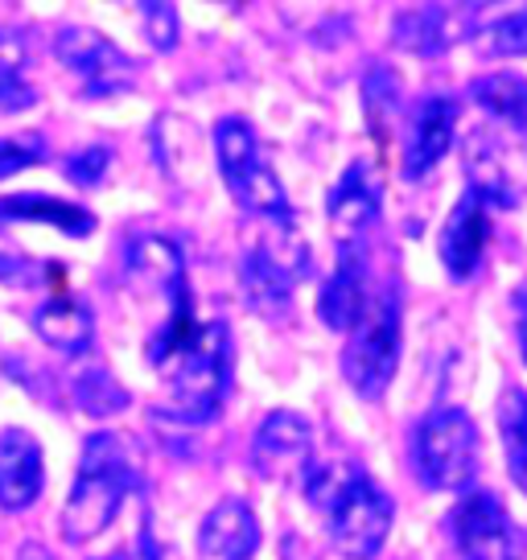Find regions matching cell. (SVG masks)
<instances>
[{"mask_svg":"<svg viewBox=\"0 0 527 560\" xmlns=\"http://www.w3.org/2000/svg\"><path fill=\"white\" fill-rule=\"evenodd\" d=\"M309 508L321 515V524L330 532L342 557L371 560L379 557V548L391 536L396 503L359 462H335V466H314L309 478L301 482Z\"/></svg>","mask_w":527,"mask_h":560,"instance_id":"obj_1","label":"cell"},{"mask_svg":"<svg viewBox=\"0 0 527 560\" xmlns=\"http://www.w3.org/2000/svg\"><path fill=\"white\" fill-rule=\"evenodd\" d=\"M137 487H141V470H137L132 445L120 433H91L79 454V474L67 494V508H62V536L71 544L104 536Z\"/></svg>","mask_w":527,"mask_h":560,"instance_id":"obj_2","label":"cell"},{"mask_svg":"<svg viewBox=\"0 0 527 560\" xmlns=\"http://www.w3.org/2000/svg\"><path fill=\"white\" fill-rule=\"evenodd\" d=\"M165 380V412L186 424L219 417L231 387V330L227 322H198L186 342H177L157 363Z\"/></svg>","mask_w":527,"mask_h":560,"instance_id":"obj_3","label":"cell"},{"mask_svg":"<svg viewBox=\"0 0 527 560\" xmlns=\"http://www.w3.org/2000/svg\"><path fill=\"white\" fill-rule=\"evenodd\" d=\"M400 350H405V301H400V284L384 280L363 322L347 334V347L338 359L342 380L363 400H379L400 371Z\"/></svg>","mask_w":527,"mask_h":560,"instance_id":"obj_4","label":"cell"},{"mask_svg":"<svg viewBox=\"0 0 527 560\" xmlns=\"http://www.w3.org/2000/svg\"><path fill=\"white\" fill-rule=\"evenodd\" d=\"M412 466L429 490L441 494L475 490V478L482 470V438L475 417L454 404H437L433 412H424L412 433Z\"/></svg>","mask_w":527,"mask_h":560,"instance_id":"obj_5","label":"cell"},{"mask_svg":"<svg viewBox=\"0 0 527 560\" xmlns=\"http://www.w3.org/2000/svg\"><path fill=\"white\" fill-rule=\"evenodd\" d=\"M309 277V247L301 231L289 223H260V235L251 240L239 264L247 305L268 322H284L293 314V293Z\"/></svg>","mask_w":527,"mask_h":560,"instance_id":"obj_6","label":"cell"},{"mask_svg":"<svg viewBox=\"0 0 527 560\" xmlns=\"http://www.w3.org/2000/svg\"><path fill=\"white\" fill-rule=\"evenodd\" d=\"M214 161H219L223 186L244 214L260 219V223H289L293 219L281 177L272 174V165L260 149V137L244 116H223L214 124Z\"/></svg>","mask_w":527,"mask_h":560,"instance_id":"obj_7","label":"cell"},{"mask_svg":"<svg viewBox=\"0 0 527 560\" xmlns=\"http://www.w3.org/2000/svg\"><path fill=\"white\" fill-rule=\"evenodd\" d=\"M457 560H524V536L491 490H466L445 520Z\"/></svg>","mask_w":527,"mask_h":560,"instance_id":"obj_8","label":"cell"},{"mask_svg":"<svg viewBox=\"0 0 527 560\" xmlns=\"http://www.w3.org/2000/svg\"><path fill=\"white\" fill-rule=\"evenodd\" d=\"M54 54L83 83V95H91V100L124 95V91L137 88V74H141L137 58H128L116 42H107L91 25H62L54 37Z\"/></svg>","mask_w":527,"mask_h":560,"instance_id":"obj_9","label":"cell"},{"mask_svg":"<svg viewBox=\"0 0 527 560\" xmlns=\"http://www.w3.org/2000/svg\"><path fill=\"white\" fill-rule=\"evenodd\" d=\"M251 470L264 482H305L314 470V424L293 408L268 412L251 438Z\"/></svg>","mask_w":527,"mask_h":560,"instance_id":"obj_10","label":"cell"},{"mask_svg":"<svg viewBox=\"0 0 527 560\" xmlns=\"http://www.w3.org/2000/svg\"><path fill=\"white\" fill-rule=\"evenodd\" d=\"M379 284L384 280L371 277V256L363 240L359 244H338L335 272L321 280V293H317V317L335 334H351L363 322Z\"/></svg>","mask_w":527,"mask_h":560,"instance_id":"obj_11","label":"cell"},{"mask_svg":"<svg viewBox=\"0 0 527 560\" xmlns=\"http://www.w3.org/2000/svg\"><path fill=\"white\" fill-rule=\"evenodd\" d=\"M457 116H461L457 100L441 95V91L412 104L405 120V153H400L405 182H424L445 161V153L454 149L457 137Z\"/></svg>","mask_w":527,"mask_h":560,"instance_id":"obj_12","label":"cell"},{"mask_svg":"<svg viewBox=\"0 0 527 560\" xmlns=\"http://www.w3.org/2000/svg\"><path fill=\"white\" fill-rule=\"evenodd\" d=\"M379 214H384V182H379L375 161H351L326 198V219H330L335 244H359Z\"/></svg>","mask_w":527,"mask_h":560,"instance_id":"obj_13","label":"cell"},{"mask_svg":"<svg viewBox=\"0 0 527 560\" xmlns=\"http://www.w3.org/2000/svg\"><path fill=\"white\" fill-rule=\"evenodd\" d=\"M461 165H466L470 194L482 198L487 207L515 210L524 202V174L507 158V149L499 144V137H494L491 128H475L466 137V144H461Z\"/></svg>","mask_w":527,"mask_h":560,"instance_id":"obj_14","label":"cell"},{"mask_svg":"<svg viewBox=\"0 0 527 560\" xmlns=\"http://www.w3.org/2000/svg\"><path fill=\"white\" fill-rule=\"evenodd\" d=\"M487 240H491V214H487V202L475 198L466 190L457 198V207L449 210V219L441 223L437 235V256L445 277L454 284H466L482 268V256H487Z\"/></svg>","mask_w":527,"mask_h":560,"instance_id":"obj_15","label":"cell"},{"mask_svg":"<svg viewBox=\"0 0 527 560\" xmlns=\"http://www.w3.org/2000/svg\"><path fill=\"white\" fill-rule=\"evenodd\" d=\"M46 487V457L34 433L0 429V508L25 511Z\"/></svg>","mask_w":527,"mask_h":560,"instance_id":"obj_16","label":"cell"},{"mask_svg":"<svg viewBox=\"0 0 527 560\" xmlns=\"http://www.w3.org/2000/svg\"><path fill=\"white\" fill-rule=\"evenodd\" d=\"M470 34V4H421L405 9L396 18V46L417 58H437L454 46L457 37Z\"/></svg>","mask_w":527,"mask_h":560,"instance_id":"obj_17","label":"cell"},{"mask_svg":"<svg viewBox=\"0 0 527 560\" xmlns=\"http://www.w3.org/2000/svg\"><path fill=\"white\" fill-rule=\"evenodd\" d=\"M260 548V520L244 499L214 503L198 524V557L202 560H251Z\"/></svg>","mask_w":527,"mask_h":560,"instance_id":"obj_18","label":"cell"},{"mask_svg":"<svg viewBox=\"0 0 527 560\" xmlns=\"http://www.w3.org/2000/svg\"><path fill=\"white\" fill-rule=\"evenodd\" d=\"M124 268H128V280L153 289L165 301L186 293V256L169 235H132Z\"/></svg>","mask_w":527,"mask_h":560,"instance_id":"obj_19","label":"cell"},{"mask_svg":"<svg viewBox=\"0 0 527 560\" xmlns=\"http://www.w3.org/2000/svg\"><path fill=\"white\" fill-rule=\"evenodd\" d=\"M34 330L46 347L62 354H87L95 338V314L79 298H50L34 310Z\"/></svg>","mask_w":527,"mask_h":560,"instance_id":"obj_20","label":"cell"},{"mask_svg":"<svg viewBox=\"0 0 527 560\" xmlns=\"http://www.w3.org/2000/svg\"><path fill=\"white\" fill-rule=\"evenodd\" d=\"M50 223L71 240H87L95 231V214L87 207H74L50 194H13V198H0V223Z\"/></svg>","mask_w":527,"mask_h":560,"instance_id":"obj_21","label":"cell"},{"mask_svg":"<svg viewBox=\"0 0 527 560\" xmlns=\"http://www.w3.org/2000/svg\"><path fill=\"white\" fill-rule=\"evenodd\" d=\"M470 100H475L491 120L507 124L515 132H527V79L515 70H494L470 83Z\"/></svg>","mask_w":527,"mask_h":560,"instance_id":"obj_22","label":"cell"},{"mask_svg":"<svg viewBox=\"0 0 527 560\" xmlns=\"http://www.w3.org/2000/svg\"><path fill=\"white\" fill-rule=\"evenodd\" d=\"M499 438H503V457H507L511 482L527 494V392L507 387L499 400Z\"/></svg>","mask_w":527,"mask_h":560,"instance_id":"obj_23","label":"cell"},{"mask_svg":"<svg viewBox=\"0 0 527 560\" xmlns=\"http://www.w3.org/2000/svg\"><path fill=\"white\" fill-rule=\"evenodd\" d=\"M71 392H74L79 412H87V417H95V420L116 417V412H124V408H128V387H124L107 368L74 371Z\"/></svg>","mask_w":527,"mask_h":560,"instance_id":"obj_24","label":"cell"},{"mask_svg":"<svg viewBox=\"0 0 527 560\" xmlns=\"http://www.w3.org/2000/svg\"><path fill=\"white\" fill-rule=\"evenodd\" d=\"M405 107V91H400V79L391 67H371L367 79H363V112H367L371 132L379 140L391 137V120L400 116Z\"/></svg>","mask_w":527,"mask_h":560,"instance_id":"obj_25","label":"cell"},{"mask_svg":"<svg viewBox=\"0 0 527 560\" xmlns=\"http://www.w3.org/2000/svg\"><path fill=\"white\" fill-rule=\"evenodd\" d=\"M475 50L482 58H527V9L475 30Z\"/></svg>","mask_w":527,"mask_h":560,"instance_id":"obj_26","label":"cell"},{"mask_svg":"<svg viewBox=\"0 0 527 560\" xmlns=\"http://www.w3.org/2000/svg\"><path fill=\"white\" fill-rule=\"evenodd\" d=\"M42 161H50V140L42 132H17V137H0V182L34 170Z\"/></svg>","mask_w":527,"mask_h":560,"instance_id":"obj_27","label":"cell"},{"mask_svg":"<svg viewBox=\"0 0 527 560\" xmlns=\"http://www.w3.org/2000/svg\"><path fill=\"white\" fill-rule=\"evenodd\" d=\"M50 272H58V264L34 260L17 247L0 244V284H13V289H42L50 284Z\"/></svg>","mask_w":527,"mask_h":560,"instance_id":"obj_28","label":"cell"},{"mask_svg":"<svg viewBox=\"0 0 527 560\" xmlns=\"http://www.w3.org/2000/svg\"><path fill=\"white\" fill-rule=\"evenodd\" d=\"M107 170H112V149L107 144H87V149H79L71 158L62 161V174L71 186L79 190H95V186H104Z\"/></svg>","mask_w":527,"mask_h":560,"instance_id":"obj_29","label":"cell"},{"mask_svg":"<svg viewBox=\"0 0 527 560\" xmlns=\"http://www.w3.org/2000/svg\"><path fill=\"white\" fill-rule=\"evenodd\" d=\"M141 25H144V37L153 42V50L157 54H169L177 46V37H181V21H177V9L174 4H141Z\"/></svg>","mask_w":527,"mask_h":560,"instance_id":"obj_30","label":"cell"},{"mask_svg":"<svg viewBox=\"0 0 527 560\" xmlns=\"http://www.w3.org/2000/svg\"><path fill=\"white\" fill-rule=\"evenodd\" d=\"M37 104V91L21 74H0V116H17Z\"/></svg>","mask_w":527,"mask_h":560,"instance_id":"obj_31","label":"cell"},{"mask_svg":"<svg viewBox=\"0 0 527 560\" xmlns=\"http://www.w3.org/2000/svg\"><path fill=\"white\" fill-rule=\"evenodd\" d=\"M25 62H30V46L17 34L0 30V74H21Z\"/></svg>","mask_w":527,"mask_h":560,"instance_id":"obj_32","label":"cell"},{"mask_svg":"<svg viewBox=\"0 0 527 560\" xmlns=\"http://www.w3.org/2000/svg\"><path fill=\"white\" fill-rule=\"evenodd\" d=\"M511 305H515V334H519V354H524V363H527V289H519V293L511 298Z\"/></svg>","mask_w":527,"mask_h":560,"instance_id":"obj_33","label":"cell"},{"mask_svg":"<svg viewBox=\"0 0 527 560\" xmlns=\"http://www.w3.org/2000/svg\"><path fill=\"white\" fill-rule=\"evenodd\" d=\"M17 560H54V557L42 548V544H25V548L17 552Z\"/></svg>","mask_w":527,"mask_h":560,"instance_id":"obj_34","label":"cell"},{"mask_svg":"<svg viewBox=\"0 0 527 560\" xmlns=\"http://www.w3.org/2000/svg\"><path fill=\"white\" fill-rule=\"evenodd\" d=\"M112 560H116V557H112ZM120 560H124V557H120Z\"/></svg>","mask_w":527,"mask_h":560,"instance_id":"obj_35","label":"cell"}]
</instances>
